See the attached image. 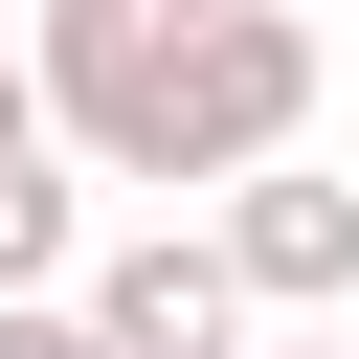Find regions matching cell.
<instances>
[{"mask_svg":"<svg viewBox=\"0 0 359 359\" xmlns=\"http://www.w3.org/2000/svg\"><path fill=\"white\" fill-rule=\"evenodd\" d=\"M247 359H359V337H337V314H292V337H269V314H247Z\"/></svg>","mask_w":359,"mask_h":359,"instance_id":"obj_7","label":"cell"},{"mask_svg":"<svg viewBox=\"0 0 359 359\" xmlns=\"http://www.w3.org/2000/svg\"><path fill=\"white\" fill-rule=\"evenodd\" d=\"M67 314H90V359H247V269H224L202 224H157V247L67 269Z\"/></svg>","mask_w":359,"mask_h":359,"instance_id":"obj_3","label":"cell"},{"mask_svg":"<svg viewBox=\"0 0 359 359\" xmlns=\"http://www.w3.org/2000/svg\"><path fill=\"white\" fill-rule=\"evenodd\" d=\"M67 269H90V157L22 135V157H0V292H67Z\"/></svg>","mask_w":359,"mask_h":359,"instance_id":"obj_4","label":"cell"},{"mask_svg":"<svg viewBox=\"0 0 359 359\" xmlns=\"http://www.w3.org/2000/svg\"><path fill=\"white\" fill-rule=\"evenodd\" d=\"M0 359H90V314L67 292H0Z\"/></svg>","mask_w":359,"mask_h":359,"instance_id":"obj_5","label":"cell"},{"mask_svg":"<svg viewBox=\"0 0 359 359\" xmlns=\"http://www.w3.org/2000/svg\"><path fill=\"white\" fill-rule=\"evenodd\" d=\"M202 247L247 269V314H359V180H314V157H247Z\"/></svg>","mask_w":359,"mask_h":359,"instance_id":"obj_2","label":"cell"},{"mask_svg":"<svg viewBox=\"0 0 359 359\" xmlns=\"http://www.w3.org/2000/svg\"><path fill=\"white\" fill-rule=\"evenodd\" d=\"M22 90H45V135L90 157V180H247V157H292L314 135V0H45L22 22Z\"/></svg>","mask_w":359,"mask_h":359,"instance_id":"obj_1","label":"cell"},{"mask_svg":"<svg viewBox=\"0 0 359 359\" xmlns=\"http://www.w3.org/2000/svg\"><path fill=\"white\" fill-rule=\"evenodd\" d=\"M22 135H45V90H22V45H0V157H22ZM45 157H67V135H45Z\"/></svg>","mask_w":359,"mask_h":359,"instance_id":"obj_6","label":"cell"},{"mask_svg":"<svg viewBox=\"0 0 359 359\" xmlns=\"http://www.w3.org/2000/svg\"><path fill=\"white\" fill-rule=\"evenodd\" d=\"M157 22H180V0H157Z\"/></svg>","mask_w":359,"mask_h":359,"instance_id":"obj_8","label":"cell"}]
</instances>
